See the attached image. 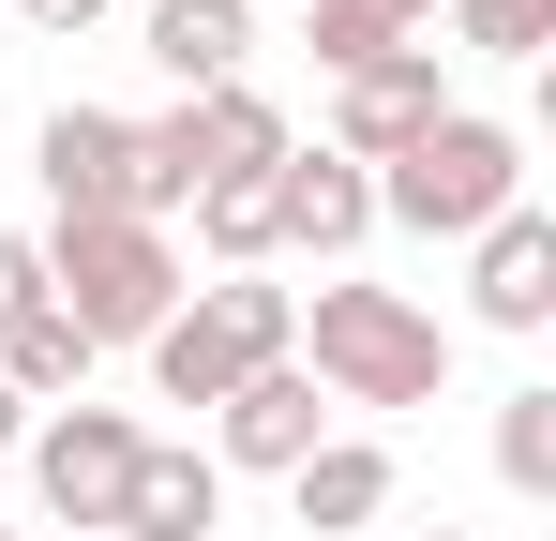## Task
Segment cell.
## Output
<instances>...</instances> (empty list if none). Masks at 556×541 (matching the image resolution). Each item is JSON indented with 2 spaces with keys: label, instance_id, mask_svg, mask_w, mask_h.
Returning a JSON list of instances; mask_svg holds the SVG:
<instances>
[{
  "label": "cell",
  "instance_id": "2",
  "mask_svg": "<svg viewBox=\"0 0 556 541\" xmlns=\"http://www.w3.org/2000/svg\"><path fill=\"white\" fill-rule=\"evenodd\" d=\"M30 256H46V301H61L91 347H151V331L181 316V286H195L181 241L136 226V211H76V226H46Z\"/></svg>",
  "mask_w": 556,
  "mask_h": 541
},
{
  "label": "cell",
  "instance_id": "11",
  "mask_svg": "<svg viewBox=\"0 0 556 541\" xmlns=\"http://www.w3.org/2000/svg\"><path fill=\"white\" fill-rule=\"evenodd\" d=\"M136 61H151L166 90H241L256 0H136Z\"/></svg>",
  "mask_w": 556,
  "mask_h": 541
},
{
  "label": "cell",
  "instance_id": "20",
  "mask_svg": "<svg viewBox=\"0 0 556 541\" xmlns=\"http://www.w3.org/2000/svg\"><path fill=\"white\" fill-rule=\"evenodd\" d=\"M376 30H406V46H437V15H452V0H362Z\"/></svg>",
  "mask_w": 556,
  "mask_h": 541
},
{
  "label": "cell",
  "instance_id": "1",
  "mask_svg": "<svg viewBox=\"0 0 556 541\" xmlns=\"http://www.w3.org/2000/svg\"><path fill=\"white\" fill-rule=\"evenodd\" d=\"M301 376H316L331 406H437V391H452V316L406 301V286L331 270V286L301 301Z\"/></svg>",
  "mask_w": 556,
  "mask_h": 541
},
{
  "label": "cell",
  "instance_id": "18",
  "mask_svg": "<svg viewBox=\"0 0 556 541\" xmlns=\"http://www.w3.org/2000/svg\"><path fill=\"white\" fill-rule=\"evenodd\" d=\"M301 30H316V76H362V61H391L406 30H376L362 0H301Z\"/></svg>",
  "mask_w": 556,
  "mask_h": 541
},
{
  "label": "cell",
  "instance_id": "17",
  "mask_svg": "<svg viewBox=\"0 0 556 541\" xmlns=\"http://www.w3.org/2000/svg\"><path fill=\"white\" fill-rule=\"evenodd\" d=\"M452 46H466V61H542L556 0H452Z\"/></svg>",
  "mask_w": 556,
  "mask_h": 541
},
{
  "label": "cell",
  "instance_id": "21",
  "mask_svg": "<svg viewBox=\"0 0 556 541\" xmlns=\"http://www.w3.org/2000/svg\"><path fill=\"white\" fill-rule=\"evenodd\" d=\"M15 15H30V30H61V46H76V30H105V0H15Z\"/></svg>",
  "mask_w": 556,
  "mask_h": 541
},
{
  "label": "cell",
  "instance_id": "14",
  "mask_svg": "<svg viewBox=\"0 0 556 541\" xmlns=\"http://www.w3.org/2000/svg\"><path fill=\"white\" fill-rule=\"evenodd\" d=\"M91 361H105V347L76 331V316H61V301H30V316L0 331V391L46 422V406H91Z\"/></svg>",
  "mask_w": 556,
  "mask_h": 541
},
{
  "label": "cell",
  "instance_id": "16",
  "mask_svg": "<svg viewBox=\"0 0 556 541\" xmlns=\"http://www.w3.org/2000/svg\"><path fill=\"white\" fill-rule=\"evenodd\" d=\"M195 241H211V270H271V180H211Z\"/></svg>",
  "mask_w": 556,
  "mask_h": 541
},
{
  "label": "cell",
  "instance_id": "15",
  "mask_svg": "<svg viewBox=\"0 0 556 541\" xmlns=\"http://www.w3.org/2000/svg\"><path fill=\"white\" fill-rule=\"evenodd\" d=\"M496 481H511V496H556V391L542 376L496 391Z\"/></svg>",
  "mask_w": 556,
  "mask_h": 541
},
{
  "label": "cell",
  "instance_id": "3",
  "mask_svg": "<svg viewBox=\"0 0 556 541\" xmlns=\"http://www.w3.org/2000/svg\"><path fill=\"white\" fill-rule=\"evenodd\" d=\"M136 361H151V406H226L256 361H301V286L211 270V286H181V316H166Z\"/></svg>",
  "mask_w": 556,
  "mask_h": 541
},
{
  "label": "cell",
  "instance_id": "5",
  "mask_svg": "<svg viewBox=\"0 0 556 541\" xmlns=\"http://www.w3.org/2000/svg\"><path fill=\"white\" fill-rule=\"evenodd\" d=\"M15 451H30V496H46V527H105L151 437H136V406H46Z\"/></svg>",
  "mask_w": 556,
  "mask_h": 541
},
{
  "label": "cell",
  "instance_id": "10",
  "mask_svg": "<svg viewBox=\"0 0 556 541\" xmlns=\"http://www.w3.org/2000/svg\"><path fill=\"white\" fill-rule=\"evenodd\" d=\"M466 316L481 331H556V211H496L481 241H466Z\"/></svg>",
  "mask_w": 556,
  "mask_h": 541
},
{
  "label": "cell",
  "instance_id": "12",
  "mask_svg": "<svg viewBox=\"0 0 556 541\" xmlns=\"http://www.w3.org/2000/svg\"><path fill=\"white\" fill-rule=\"evenodd\" d=\"M226 527V466L181 437H151L136 451V481H121V512H105V541H211Z\"/></svg>",
  "mask_w": 556,
  "mask_h": 541
},
{
  "label": "cell",
  "instance_id": "23",
  "mask_svg": "<svg viewBox=\"0 0 556 541\" xmlns=\"http://www.w3.org/2000/svg\"><path fill=\"white\" fill-rule=\"evenodd\" d=\"M421 541H481V527H421Z\"/></svg>",
  "mask_w": 556,
  "mask_h": 541
},
{
  "label": "cell",
  "instance_id": "7",
  "mask_svg": "<svg viewBox=\"0 0 556 541\" xmlns=\"http://www.w3.org/2000/svg\"><path fill=\"white\" fill-rule=\"evenodd\" d=\"M452 121V76H437V46H391L362 76H331V136L316 151H346V166H391L406 136H437Z\"/></svg>",
  "mask_w": 556,
  "mask_h": 541
},
{
  "label": "cell",
  "instance_id": "19",
  "mask_svg": "<svg viewBox=\"0 0 556 541\" xmlns=\"http://www.w3.org/2000/svg\"><path fill=\"white\" fill-rule=\"evenodd\" d=\"M30 301H46V256H30V226H0V331H15Z\"/></svg>",
  "mask_w": 556,
  "mask_h": 541
},
{
  "label": "cell",
  "instance_id": "24",
  "mask_svg": "<svg viewBox=\"0 0 556 541\" xmlns=\"http://www.w3.org/2000/svg\"><path fill=\"white\" fill-rule=\"evenodd\" d=\"M0 541H15V512H0Z\"/></svg>",
  "mask_w": 556,
  "mask_h": 541
},
{
  "label": "cell",
  "instance_id": "9",
  "mask_svg": "<svg viewBox=\"0 0 556 541\" xmlns=\"http://www.w3.org/2000/svg\"><path fill=\"white\" fill-rule=\"evenodd\" d=\"M362 241H376V166H346V151H286V166H271V256L346 270Z\"/></svg>",
  "mask_w": 556,
  "mask_h": 541
},
{
  "label": "cell",
  "instance_id": "13",
  "mask_svg": "<svg viewBox=\"0 0 556 541\" xmlns=\"http://www.w3.org/2000/svg\"><path fill=\"white\" fill-rule=\"evenodd\" d=\"M286 512H301L316 541H362L376 512H391V451H376V437H331V451H301V466H286Z\"/></svg>",
  "mask_w": 556,
  "mask_h": 541
},
{
  "label": "cell",
  "instance_id": "22",
  "mask_svg": "<svg viewBox=\"0 0 556 541\" xmlns=\"http://www.w3.org/2000/svg\"><path fill=\"white\" fill-rule=\"evenodd\" d=\"M15 437H30V406H15V391H0V451H15Z\"/></svg>",
  "mask_w": 556,
  "mask_h": 541
},
{
  "label": "cell",
  "instance_id": "4",
  "mask_svg": "<svg viewBox=\"0 0 556 541\" xmlns=\"http://www.w3.org/2000/svg\"><path fill=\"white\" fill-rule=\"evenodd\" d=\"M496 211H527V136L481 105H452L437 136H406L376 166V226H406V241H481Z\"/></svg>",
  "mask_w": 556,
  "mask_h": 541
},
{
  "label": "cell",
  "instance_id": "8",
  "mask_svg": "<svg viewBox=\"0 0 556 541\" xmlns=\"http://www.w3.org/2000/svg\"><path fill=\"white\" fill-rule=\"evenodd\" d=\"M346 422H331V391L301 376V361H256L226 406H211V466H256V481H286L301 451H331Z\"/></svg>",
  "mask_w": 556,
  "mask_h": 541
},
{
  "label": "cell",
  "instance_id": "6",
  "mask_svg": "<svg viewBox=\"0 0 556 541\" xmlns=\"http://www.w3.org/2000/svg\"><path fill=\"white\" fill-rule=\"evenodd\" d=\"M30 180H46V226H76V211H136L151 226V180H136V121L121 105H46L30 121Z\"/></svg>",
  "mask_w": 556,
  "mask_h": 541
}]
</instances>
